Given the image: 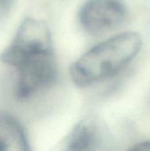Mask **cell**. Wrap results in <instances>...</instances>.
Segmentation results:
<instances>
[{
	"label": "cell",
	"instance_id": "cell-7",
	"mask_svg": "<svg viewBox=\"0 0 150 151\" xmlns=\"http://www.w3.org/2000/svg\"><path fill=\"white\" fill-rule=\"evenodd\" d=\"M11 4V0H0V17L4 14L8 10Z\"/></svg>",
	"mask_w": 150,
	"mask_h": 151
},
{
	"label": "cell",
	"instance_id": "cell-5",
	"mask_svg": "<svg viewBox=\"0 0 150 151\" xmlns=\"http://www.w3.org/2000/svg\"><path fill=\"white\" fill-rule=\"evenodd\" d=\"M21 125L11 116L0 112V151L29 150Z\"/></svg>",
	"mask_w": 150,
	"mask_h": 151
},
{
	"label": "cell",
	"instance_id": "cell-4",
	"mask_svg": "<svg viewBox=\"0 0 150 151\" xmlns=\"http://www.w3.org/2000/svg\"><path fill=\"white\" fill-rule=\"evenodd\" d=\"M103 132L99 122L87 118L78 123L65 140L67 150H95L103 142Z\"/></svg>",
	"mask_w": 150,
	"mask_h": 151
},
{
	"label": "cell",
	"instance_id": "cell-2",
	"mask_svg": "<svg viewBox=\"0 0 150 151\" xmlns=\"http://www.w3.org/2000/svg\"><path fill=\"white\" fill-rule=\"evenodd\" d=\"M141 37L135 32L115 35L91 48L70 68L72 81L88 87L113 77L126 68L141 48Z\"/></svg>",
	"mask_w": 150,
	"mask_h": 151
},
{
	"label": "cell",
	"instance_id": "cell-3",
	"mask_svg": "<svg viewBox=\"0 0 150 151\" xmlns=\"http://www.w3.org/2000/svg\"><path fill=\"white\" fill-rule=\"evenodd\" d=\"M127 16L128 11L122 0H88L78 13L81 27L93 35L119 27Z\"/></svg>",
	"mask_w": 150,
	"mask_h": 151
},
{
	"label": "cell",
	"instance_id": "cell-1",
	"mask_svg": "<svg viewBox=\"0 0 150 151\" xmlns=\"http://www.w3.org/2000/svg\"><path fill=\"white\" fill-rule=\"evenodd\" d=\"M0 59L17 72L16 96L25 100L50 87L57 75L51 34L48 25L25 19Z\"/></svg>",
	"mask_w": 150,
	"mask_h": 151
},
{
	"label": "cell",
	"instance_id": "cell-6",
	"mask_svg": "<svg viewBox=\"0 0 150 151\" xmlns=\"http://www.w3.org/2000/svg\"><path fill=\"white\" fill-rule=\"evenodd\" d=\"M131 150H150V142L138 143L137 145L133 146Z\"/></svg>",
	"mask_w": 150,
	"mask_h": 151
}]
</instances>
